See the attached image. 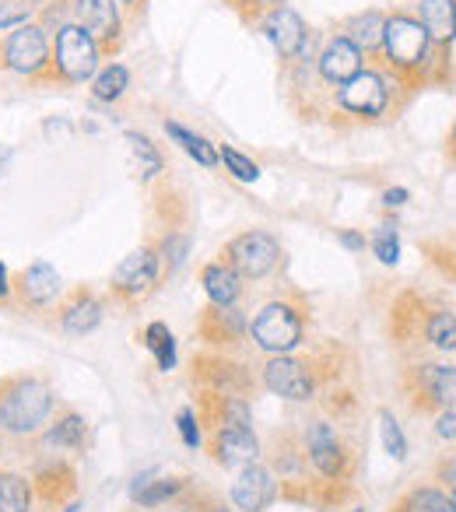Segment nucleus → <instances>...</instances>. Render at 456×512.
Instances as JSON below:
<instances>
[{
	"instance_id": "4",
	"label": "nucleus",
	"mask_w": 456,
	"mask_h": 512,
	"mask_svg": "<svg viewBox=\"0 0 456 512\" xmlns=\"http://www.w3.org/2000/svg\"><path fill=\"white\" fill-rule=\"evenodd\" d=\"M341 351H316V355H271L260 369V383L281 400H313L323 386L341 383Z\"/></svg>"
},
{
	"instance_id": "12",
	"label": "nucleus",
	"mask_w": 456,
	"mask_h": 512,
	"mask_svg": "<svg viewBox=\"0 0 456 512\" xmlns=\"http://www.w3.org/2000/svg\"><path fill=\"white\" fill-rule=\"evenodd\" d=\"M67 4H71V22H78L99 43L102 60L120 57L130 29L120 4L116 0H67Z\"/></svg>"
},
{
	"instance_id": "29",
	"label": "nucleus",
	"mask_w": 456,
	"mask_h": 512,
	"mask_svg": "<svg viewBox=\"0 0 456 512\" xmlns=\"http://www.w3.org/2000/svg\"><path fill=\"white\" fill-rule=\"evenodd\" d=\"M165 134L172 137V141L179 144V148L186 151L190 158H197L204 169H214L218 165V148H214L207 137H200V134H193L190 127H183V123H176V120H165Z\"/></svg>"
},
{
	"instance_id": "13",
	"label": "nucleus",
	"mask_w": 456,
	"mask_h": 512,
	"mask_svg": "<svg viewBox=\"0 0 456 512\" xmlns=\"http://www.w3.org/2000/svg\"><path fill=\"white\" fill-rule=\"evenodd\" d=\"M11 299L25 309V313H50L57 302L64 299V281H60L57 267L36 260V264L22 267L11 274Z\"/></svg>"
},
{
	"instance_id": "47",
	"label": "nucleus",
	"mask_w": 456,
	"mask_h": 512,
	"mask_svg": "<svg viewBox=\"0 0 456 512\" xmlns=\"http://www.w3.org/2000/svg\"><path fill=\"white\" fill-rule=\"evenodd\" d=\"M25 4H32V8H36V11H43L46 4H53V0H25Z\"/></svg>"
},
{
	"instance_id": "37",
	"label": "nucleus",
	"mask_w": 456,
	"mask_h": 512,
	"mask_svg": "<svg viewBox=\"0 0 456 512\" xmlns=\"http://www.w3.org/2000/svg\"><path fill=\"white\" fill-rule=\"evenodd\" d=\"M232 8H236V15L243 18L246 25H257L260 18L267 15V11H274V8H285L288 0H228Z\"/></svg>"
},
{
	"instance_id": "23",
	"label": "nucleus",
	"mask_w": 456,
	"mask_h": 512,
	"mask_svg": "<svg viewBox=\"0 0 456 512\" xmlns=\"http://www.w3.org/2000/svg\"><path fill=\"white\" fill-rule=\"evenodd\" d=\"M281 495L278 481H274L271 467L264 463H253V467H243L232 484V502L239 505L243 512H264L274 505V498Z\"/></svg>"
},
{
	"instance_id": "32",
	"label": "nucleus",
	"mask_w": 456,
	"mask_h": 512,
	"mask_svg": "<svg viewBox=\"0 0 456 512\" xmlns=\"http://www.w3.org/2000/svg\"><path fill=\"white\" fill-rule=\"evenodd\" d=\"M141 341H144V348L155 355V362L162 372H169L172 365H176V337H172V330L165 327V323H158V320L148 323L144 334H141Z\"/></svg>"
},
{
	"instance_id": "3",
	"label": "nucleus",
	"mask_w": 456,
	"mask_h": 512,
	"mask_svg": "<svg viewBox=\"0 0 456 512\" xmlns=\"http://www.w3.org/2000/svg\"><path fill=\"white\" fill-rule=\"evenodd\" d=\"M404 102L407 95L383 71L365 64V71H358L348 85L334 92V99L327 102V116L334 127H372L390 120V113L397 116Z\"/></svg>"
},
{
	"instance_id": "14",
	"label": "nucleus",
	"mask_w": 456,
	"mask_h": 512,
	"mask_svg": "<svg viewBox=\"0 0 456 512\" xmlns=\"http://www.w3.org/2000/svg\"><path fill=\"white\" fill-rule=\"evenodd\" d=\"M260 29H264V36L271 39L274 53H278L281 67H288L292 60L302 57V50L309 46V39H313V29L306 25V18L299 15L295 8H274L267 11L264 18H260Z\"/></svg>"
},
{
	"instance_id": "45",
	"label": "nucleus",
	"mask_w": 456,
	"mask_h": 512,
	"mask_svg": "<svg viewBox=\"0 0 456 512\" xmlns=\"http://www.w3.org/2000/svg\"><path fill=\"white\" fill-rule=\"evenodd\" d=\"M341 246H348V249H365V235H358V232H341Z\"/></svg>"
},
{
	"instance_id": "6",
	"label": "nucleus",
	"mask_w": 456,
	"mask_h": 512,
	"mask_svg": "<svg viewBox=\"0 0 456 512\" xmlns=\"http://www.w3.org/2000/svg\"><path fill=\"white\" fill-rule=\"evenodd\" d=\"M102 50L78 22H64L53 32L50 43V67H46L43 88H78L99 74Z\"/></svg>"
},
{
	"instance_id": "1",
	"label": "nucleus",
	"mask_w": 456,
	"mask_h": 512,
	"mask_svg": "<svg viewBox=\"0 0 456 512\" xmlns=\"http://www.w3.org/2000/svg\"><path fill=\"white\" fill-rule=\"evenodd\" d=\"M369 67L383 71L400 92L411 99L414 92H421L425 85L439 81V60H435L432 39H428L425 25L418 22L414 11H386V29H383V46L369 60Z\"/></svg>"
},
{
	"instance_id": "10",
	"label": "nucleus",
	"mask_w": 456,
	"mask_h": 512,
	"mask_svg": "<svg viewBox=\"0 0 456 512\" xmlns=\"http://www.w3.org/2000/svg\"><path fill=\"white\" fill-rule=\"evenodd\" d=\"M162 260H158L155 242H144L141 249H134L130 256H123L116 264L113 278H109V295L120 309H137L158 292L162 285Z\"/></svg>"
},
{
	"instance_id": "22",
	"label": "nucleus",
	"mask_w": 456,
	"mask_h": 512,
	"mask_svg": "<svg viewBox=\"0 0 456 512\" xmlns=\"http://www.w3.org/2000/svg\"><path fill=\"white\" fill-rule=\"evenodd\" d=\"M39 446H46L50 453H85L88 446V421L85 414H78L74 407H57L50 418V425L39 432Z\"/></svg>"
},
{
	"instance_id": "8",
	"label": "nucleus",
	"mask_w": 456,
	"mask_h": 512,
	"mask_svg": "<svg viewBox=\"0 0 456 512\" xmlns=\"http://www.w3.org/2000/svg\"><path fill=\"white\" fill-rule=\"evenodd\" d=\"M50 43L53 36L39 22L0 32V74L43 88L46 67H50Z\"/></svg>"
},
{
	"instance_id": "39",
	"label": "nucleus",
	"mask_w": 456,
	"mask_h": 512,
	"mask_svg": "<svg viewBox=\"0 0 456 512\" xmlns=\"http://www.w3.org/2000/svg\"><path fill=\"white\" fill-rule=\"evenodd\" d=\"M435 435H439V439H446V442H456V407L435 414Z\"/></svg>"
},
{
	"instance_id": "5",
	"label": "nucleus",
	"mask_w": 456,
	"mask_h": 512,
	"mask_svg": "<svg viewBox=\"0 0 456 512\" xmlns=\"http://www.w3.org/2000/svg\"><path fill=\"white\" fill-rule=\"evenodd\" d=\"M313 323V306L302 292H288L281 299H271L250 320V337L264 355H292Z\"/></svg>"
},
{
	"instance_id": "41",
	"label": "nucleus",
	"mask_w": 456,
	"mask_h": 512,
	"mask_svg": "<svg viewBox=\"0 0 456 512\" xmlns=\"http://www.w3.org/2000/svg\"><path fill=\"white\" fill-rule=\"evenodd\" d=\"M123 8V15H127V25H137L144 18V8H148V0H116Z\"/></svg>"
},
{
	"instance_id": "46",
	"label": "nucleus",
	"mask_w": 456,
	"mask_h": 512,
	"mask_svg": "<svg viewBox=\"0 0 456 512\" xmlns=\"http://www.w3.org/2000/svg\"><path fill=\"white\" fill-rule=\"evenodd\" d=\"M446 155H449V162H456V123H453V130H449V141H446Z\"/></svg>"
},
{
	"instance_id": "30",
	"label": "nucleus",
	"mask_w": 456,
	"mask_h": 512,
	"mask_svg": "<svg viewBox=\"0 0 456 512\" xmlns=\"http://www.w3.org/2000/svg\"><path fill=\"white\" fill-rule=\"evenodd\" d=\"M123 141L130 144V155H134V162H137V172H141V179L144 183H151V179H158L165 172V158H162V151L151 144V137L148 134H137V130H127L123 134Z\"/></svg>"
},
{
	"instance_id": "42",
	"label": "nucleus",
	"mask_w": 456,
	"mask_h": 512,
	"mask_svg": "<svg viewBox=\"0 0 456 512\" xmlns=\"http://www.w3.org/2000/svg\"><path fill=\"white\" fill-rule=\"evenodd\" d=\"M407 197H411V193H407L404 186H390V190H383V207H404Z\"/></svg>"
},
{
	"instance_id": "9",
	"label": "nucleus",
	"mask_w": 456,
	"mask_h": 512,
	"mask_svg": "<svg viewBox=\"0 0 456 512\" xmlns=\"http://www.w3.org/2000/svg\"><path fill=\"white\" fill-rule=\"evenodd\" d=\"M411 411L418 414H442L456 407V365L453 362H414L400 376Z\"/></svg>"
},
{
	"instance_id": "16",
	"label": "nucleus",
	"mask_w": 456,
	"mask_h": 512,
	"mask_svg": "<svg viewBox=\"0 0 456 512\" xmlns=\"http://www.w3.org/2000/svg\"><path fill=\"white\" fill-rule=\"evenodd\" d=\"M193 383L214 393H236V397H250L253 390V372L243 362L228 355H197L193 358Z\"/></svg>"
},
{
	"instance_id": "36",
	"label": "nucleus",
	"mask_w": 456,
	"mask_h": 512,
	"mask_svg": "<svg viewBox=\"0 0 456 512\" xmlns=\"http://www.w3.org/2000/svg\"><path fill=\"white\" fill-rule=\"evenodd\" d=\"M379 432H383L386 453H390L393 460H404V456H407V439H404V432H400L397 418H393L390 411H379Z\"/></svg>"
},
{
	"instance_id": "2",
	"label": "nucleus",
	"mask_w": 456,
	"mask_h": 512,
	"mask_svg": "<svg viewBox=\"0 0 456 512\" xmlns=\"http://www.w3.org/2000/svg\"><path fill=\"white\" fill-rule=\"evenodd\" d=\"M57 411V393L50 379L36 372H18V376H0V435L11 442L39 439Z\"/></svg>"
},
{
	"instance_id": "21",
	"label": "nucleus",
	"mask_w": 456,
	"mask_h": 512,
	"mask_svg": "<svg viewBox=\"0 0 456 512\" xmlns=\"http://www.w3.org/2000/svg\"><path fill=\"white\" fill-rule=\"evenodd\" d=\"M197 421L204 425V432H214V428H232V425H253V411L250 400L236 397V393H214L204 390L197 397Z\"/></svg>"
},
{
	"instance_id": "18",
	"label": "nucleus",
	"mask_w": 456,
	"mask_h": 512,
	"mask_svg": "<svg viewBox=\"0 0 456 512\" xmlns=\"http://www.w3.org/2000/svg\"><path fill=\"white\" fill-rule=\"evenodd\" d=\"M32 491L43 509H64L67 502L78 498V470L64 456H53L32 474Z\"/></svg>"
},
{
	"instance_id": "17",
	"label": "nucleus",
	"mask_w": 456,
	"mask_h": 512,
	"mask_svg": "<svg viewBox=\"0 0 456 512\" xmlns=\"http://www.w3.org/2000/svg\"><path fill=\"white\" fill-rule=\"evenodd\" d=\"M418 22L432 39L435 60H439V81H446V64L456 43V0H418Z\"/></svg>"
},
{
	"instance_id": "31",
	"label": "nucleus",
	"mask_w": 456,
	"mask_h": 512,
	"mask_svg": "<svg viewBox=\"0 0 456 512\" xmlns=\"http://www.w3.org/2000/svg\"><path fill=\"white\" fill-rule=\"evenodd\" d=\"M390 512H456V509L449 505L446 491L425 484V488H411L407 495H400Z\"/></svg>"
},
{
	"instance_id": "43",
	"label": "nucleus",
	"mask_w": 456,
	"mask_h": 512,
	"mask_svg": "<svg viewBox=\"0 0 456 512\" xmlns=\"http://www.w3.org/2000/svg\"><path fill=\"white\" fill-rule=\"evenodd\" d=\"M197 512H236V509H228L225 502H218V498L207 495V498H200V502H197Z\"/></svg>"
},
{
	"instance_id": "49",
	"label": "nucleus",
	"mask_w": 456,
	"mask_h": 512,
	"mask_svg": "<svg viewBox=\"0 0 456 512\" xmlns=\"http://www.w3.org/2000/svg\"><path fill=\"white\" fill-rule=\"evenodd\" d=\"M351 512H365V509H351Z\"/></svg>"
},
{
	"instance_id": "20",
	"label": "nucleus",
	"mask_w": 456,
	"mask_h": 512,
	"mask_svg": "<svg viewBox=\"0 0 456 512\" xmlns=\"http://www.w3.org/2000/svg\"><path fill=\"white\" fill-rule=\"evenodd\" d=\"M250 334V320L236 306H207L197 316V337L214 348H236Z\"/></svg>"
},
{
	"instance_id": "33",
	"label": "nucleus",
	"mask_w": 456,
	"mask_h": 512,
	"mask_svg": "<svg viewBox=\"0 0 456 512\" xmlns=\"http://www.w3.org/2000/svg\"><path fill=\"white\" fill-rule=\"evenodd\" d=\"M372 253H376L379 264L393 267L400 260V235H397V221H383V225L372 232Z\"/></svg>"
},
{
	"instance_id": "11",
	"label": "nucleus",
	"mask_w": 456,
	"mask_h": 512,
	"mask_svg": "<svg viewBox=\"0 0 456 512\" xmlns=\"http://www.w3.org/2000/svg\"><path fill=\"white\" fill-rule=\"evenodd\" d=\"M218 260L232 267L243 281H264L281 267L285 249H281V242L271 232L250 228V232H239L236 239H228L218 249Z\"/></svg>"
},
{
	"instance_id": "48",
	"label": "nucleus",
	"mask_w": 456,
	"mask_h": 512,
	"mask_svg": "<svg viewBox=\"0 0 456 512\" xmlns=\"http://www.w3.org/2000/svg\"><path fill=\"white\" fill-rule=\"evenodd\" d=\"M449 505L456 509V488H449Z\"/></svg>"
},
{
	"instance_id": "44",
	"label": "nucleus",
	"mask_w": 456,
	"mask_h": 512,
	"mask_svg": "<svg viewBox=\"0 0 456 512\" xmlns=\"http://www.w3.org/2000/svg\"><path fill=\"white\" fill-rule=\"evenodd\" d=\"M0 302H11V271L0 264Z\"/></svg>"
},
{
	"instance_id": "15",
	"label": "nucleus",
	"mask_w": 456,
	"mask_h": 512,
	"mask_svg": "<svg viewBox=\"0 0 456 512\" xmlns=\"http://www.w3.org/2000/svg\"><path fill=\"white\" fill-rule=\"evenodd\" d=\"M207 453H211V460L218 463V467L243 470V467L260 463L264 446H260L253 425H232V428H214V432H207Z\"/></svg>"
},
{
	"instance_id": "38",
	"label": "nucleus",
	"mask_w": 456,
	"mask_h": 512,
	"mask_svg": "<svg viewBox=\"0 0 456 512\" xmlns=\"http://www.w3.org/2000/svg\"><path fill=\"white\" fill-rule=\"evenodd\" d=\"M176 425H179V435H183V442H186L190 449H197L200 442H204V432H200V421H197V414H193L190 407H183V411H179Z\"/></svg>"
},
{
	"instance_id": "7",
	"label": "nucleus",
	"mask_w": 456,
	"mask_h": 512,
	"mask_svg": "<svg viewBox=\"0 0 456 512\" xmlns=\"http://www.w3.org/2000/svg\"><path fill=\"white\" fill-rule=\"evenodd\" d=\"M302 442H306V456L309 467L320 481L337 484V488H351L358 477V446L341 432V425L334 421H309L306 432H302Z\"/></svg>"
},
{
	"instance_id": "35",
	"label": "nucleus",
	"mask_w": 456,
	"mask_h": 512,
	"mask_svg": "<svg viewBox=\"0 0 456 512\" xmlns=\"http://www.w3.org/2000/svg\"><path fill=\"white\" fill-rule=\"evenodd\" d=\"M36 15L39 11L32 4H25V0H0V32H11L18 25L36 22Z\"/></svg>"
},
{
	"instance_id": "34",
	"label": "nucleus",
	"mask_w": 456,
	"mask_h": 512,
	"mask_svg": "<svg viewBox=\"0 0 456 512\" xmlns=\"http://www.w3.org/2000/svg\"><path fill=\"white\" fill-rule=\"evenodd\" d=\"M218 162H225V169L232 172L236 179H243V183H257V179H260V165L253 162V158H246L239 148H232V144H221Z\"/></svg>"
},
{
	"instance_id": "26",
	"label": "nucleus",
	"mask_w": 456,
	"mask_h": 512,
	"mask_svg": "<svg viewBox=\"0 0 456 512\" xmlns=\"http://www.w3.org/2000/svg\"><path fill=\"white\" fill-rule=\"evenodd\" d=\"M0 512H36V491L22 470H0Z\"/></svg>"
},
{
	"instance_id": "28",
	"label": "nucleus",
	"mask_w": 456,
	"mask_h": 512,
	"mask_svg": "<svg viewBox=\"0 0 456 512\" xmlns=\"http://www.w3.org/2000/svg\"><path fill=\"white\" fill-rule=\"evenodd\" d=\"M186 491V477H162V481H148V477H137V484L130 488L134 502L141 509H155L162 502H172L176 495Z\"/></svg>"
},
{
	"instance_id": "19",
	"label": "nucleus",
	"mask_w": 456,
	"mask_h": 512,
	"mask_svg": "<svg viewBox=\"0 0 456 512\" xmlns=\"http://www.w3.org/2000/svg\"><path fill=\"white\" fill-rule=\"evenodd\" d=\"M102 316H106V302L85 285L71 288V292L57 302V323H60V330L71 337L92 334V330L102 323Z\"/></svg>"
},
{
	"instance_id": "25",
	"label": "nucleus",
	"mask_w": 456,
	"mask_h": 512,
	"mask_svg": "<svg viewBox=\"0 0 456 512\" xmlns=\"http://www.w3.org/2000/svg\"><path fill=\"white\" fill-rule=\"evenodd\" d=\"M200 285H204L211 306H236L243 299V278L221 260H211V264L200 267Z\"/></svg>"
},
{
	"instance_id": "40",
	"label": "nucleus",
	"mask_w": 456,
	"mask_h": 512,
	"mask_svg": "<svg viewBox=\"0 0 456 512\" xmlns=\"http://www.w3.org/2000/svg\"><path fill=\"white\" fill-rule=\"evenodd\" d=\"M435 477H439L446 488H456V453H449L446 460H439V467H435Z\"/></svg>"
},
{
	"instance_id": "24",
	"label": "nucleus",
	"mask_w": 456,
	"mask_h": 512,
	"mask_svg": "<svg viewBox=\"0 0 456 512\" xmlns=\"http://www.w3.org/2000/svg\"><path fill=\"white\" fill-rule=\"evenodd\" d=\"M383 29H386V11L369 8V11H358V15H348L334 25V32H341L348 43H355L362 50L365 64L379 53L383 46Z\"/></svg>"
},
{
	"instance_id": "27",
	"label": "nucleus",
	"mask_w": 456,
	"mask_h": 512,
	"mask_svg": "<svg viewBox=\"0 0 456 512\" xmlns=\"http://www.w3.org/2000/svg\"><path fill=\"white\" fill-rule=\"evenodd\" d=\"M88 85H92V99L95 102H106V106H113V102H120L123 95L130 92V71L123 64H116V60H109V64L99 67V74H95Z\"/></svg>"
}]
</instances>
